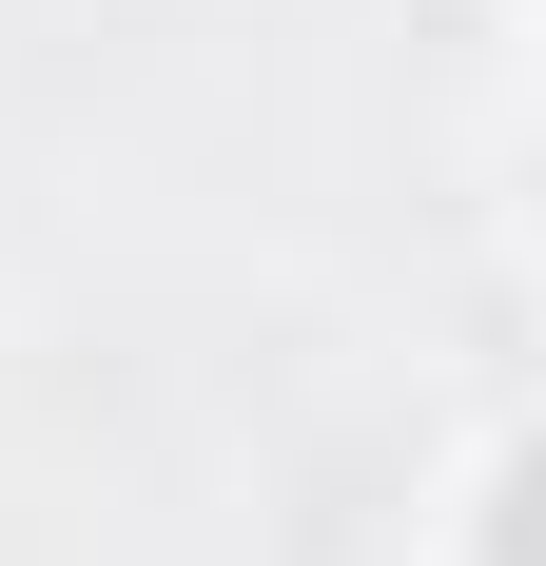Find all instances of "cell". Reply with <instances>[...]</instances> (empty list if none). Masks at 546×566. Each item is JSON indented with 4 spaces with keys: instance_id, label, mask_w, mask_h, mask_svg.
Wrapping results in <instances>:
<instances>
[{
    "instance_id": "obj_1",
    "label": "cell",
    "mask_w": 546,
    "mask_h": 566,
    "mask_svg": "<svg viewBox=\"0 0 546 566\" xmlns=\"http://www.w3.org/2000/svg\"><path fill=\"white\" fill-rule=\"evenodd\" d=\"M507 566H546V450L507 469Z\"/></svg>"
}]
</instances>
